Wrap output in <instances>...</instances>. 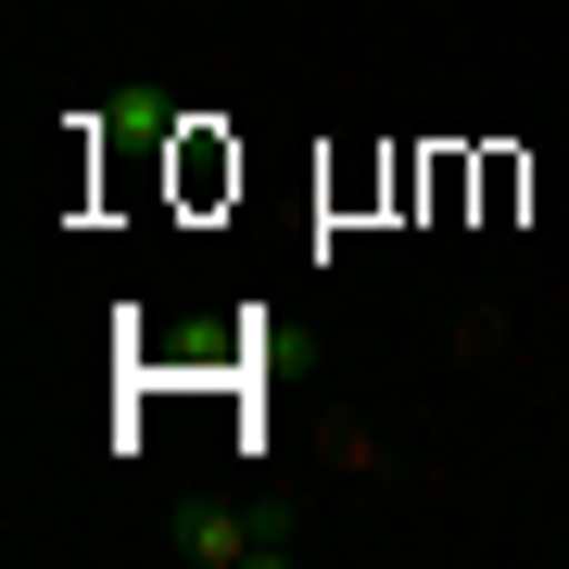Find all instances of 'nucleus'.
I'll list each match as a JSON object with an SVG mask.
<instances>
[{
    "instance_id": "obj_1",
    "label": "nucleus",
    "mask_w": 569,
    "mask_h": 569,
    "mask_svg": "<svg viewBox=\"0 0 569 569\" xmlns=\"http://www.w3.org/2000/svg\"><path fill=\"white\" fill-rule=\"evenodd\" d=\"M178 557H190V569H266L279 531H253L241 507H190V519H178Z\"/></svg>"
},
{
    "instance_id": "obj_2",
    "label": "nucleus",
    "mask_w": 569,
    "mask_h": 569,
    "mask_svg": "<svg viewBox=\"0 0 569 569\" xmlns=\"http://www.w3.org/2000/svg\"><path fill=\"white\" fill-rule=\"evenodd\" d=\"M114 127H127V140H164V127H178V102H164V89H114Z\"/></svg>"
}]
</instances>
